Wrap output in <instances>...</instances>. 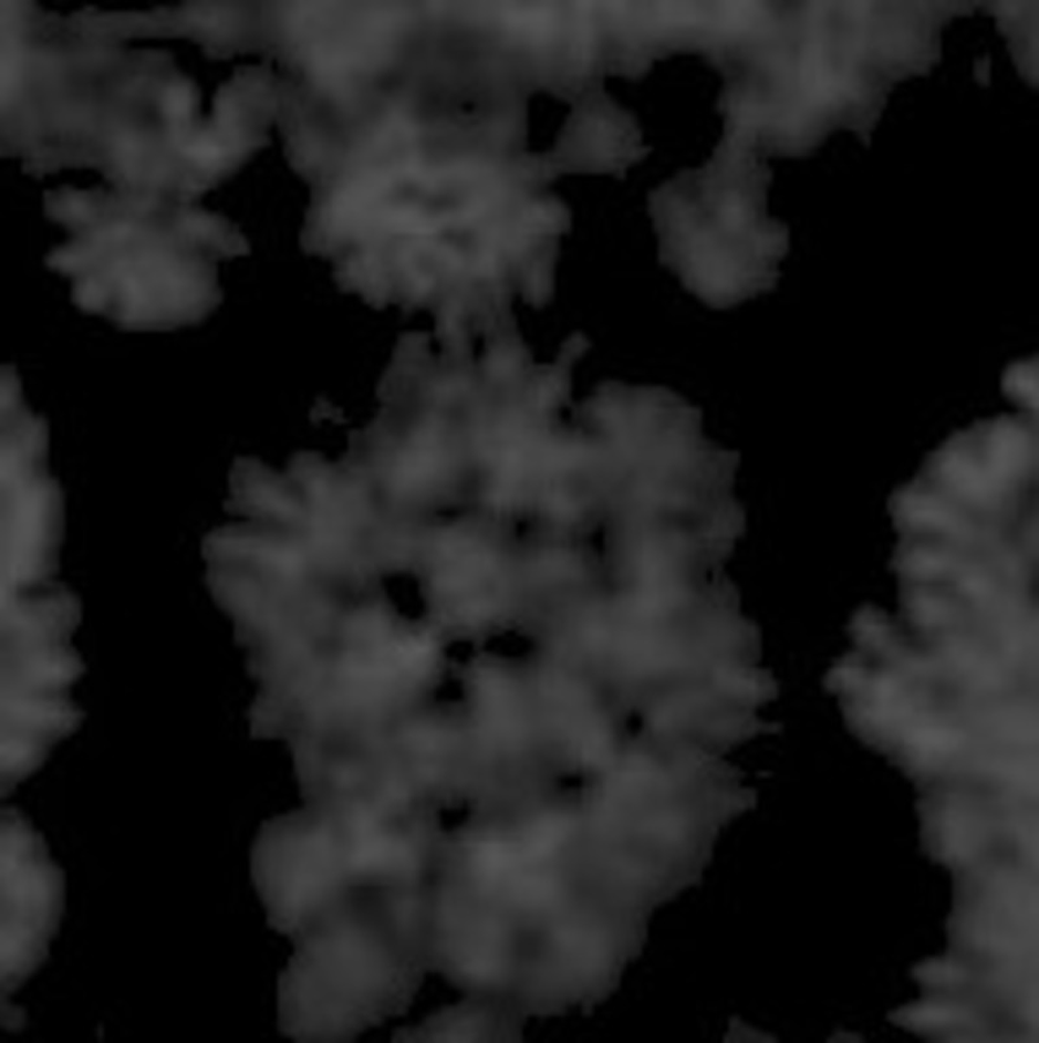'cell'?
Listing matches in <instances>:
<instances>
[{
    "label": "cell",
    "instance_id": "cell-1",
    "mask_svg": "<svg viewBox=\"0 0 1039 1043\" xmlns=\"http://www.w3.org/2000/svg\"><path fill=\"white\" fill-rule=\"evenodd\" d=\"M0 985L12 995L49 957L64 910L62 869L24 814L3 809L0 823Z\"/></svg>",
    "mask_w": 1039,
    "mask_h": 1043
},
{
    "label": "cell",
    "instance_id": "cell-3",
    "mask_svg": "<svg viewBox=\"0 0 1039 1043\" xmlns=\"http://www.w3.org/2000/svg\"><path fill=\"white\" fill-rule=\"evenodd\" d=\"M24 1012L2 997V1023L10 1031H18L24 1024Z\"/></svg>",
    "mask_w": 1039,
    "mask_h": 1043
},
{
    "label": "cell",
    "instance_id": "cell-2",
    "mask_svg": "<svg viewBox=\"0 0 1039 1043\" xmlns=\"http://www.w3.org/2000/svg\"><path fill=\"white\" fill-rule=\"evenodd\" d=\"M1004 389L1010 400L1022 409V415L1037 417L1038 364L1024 359L1008 367L1004 375Z\"/></svg>",
    "mask_w": 1039,
    "mask_h": 1043
}]
</instances>
